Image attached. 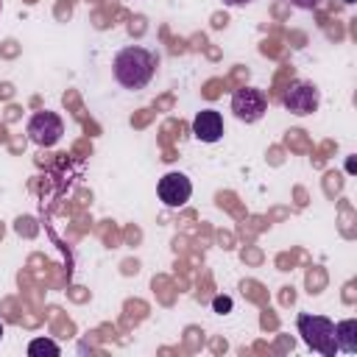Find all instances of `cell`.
Segmentation results:
<instances>
[{
  "instance_id": "cell-1",
  "label": "cell",
  "mask_w": 357,
  "mask_h": 357,
  "mask_svg": "<svg viewBox=\"0 0 357 357\" xmlns=\"http://www.w3.org/2000/svg\"><path fill=\"white\" fill-rule=\"evenodd\" d=\"M156 64L159 59L148 50V47H139V45H128L123 47L114 61H112V70H114V81L126 89H145L156 73Z\"/></svg>"
},
{
  "instance_id": "cell-2",
  "label": "cell",
  "mask_w": 357,
  "mask_h": 357,
  "mask_svg": "<svg viewBox=\"0 0 357 357\" xmlns=\"http://www.w3.org/2000/svg\"><path fill=\"white\" fill-rule=\"evenodd\" d=\"M298 335L304 337V343L324 354V357H335L337 351V343H335V324L324 315H312V312H301L298 315Z\"/></svg>"
},
{
  "instance_id": "cell-3",
  "label": "cell",
  "mask_w": 357,
  "mask_h": 357,
  "mask_svg": "<svg viewBox=\"0 0 357 357\" xmlns=\"http://www.w3.org/2000/svg\"><path fill=\"white\" fill-rule=\"evenodd\" d=\"M231 112L240 123H257L268 112V98L257 86H240L231 95Z\"/></svg>"
},
{
  "instance_id": "cell-4",
  "label": "cell",
  "mask_w": 357,
  "mask_h": 357,
  "mask_svg": "<svg viewBox=\"0 0 357 357\" xmlns=\"http://www.w3.org/2000/svg\"><path fill=\"white\" fill-rule=\"evenodd\" d=\"M64 134V123L56 112H36L28 120V139L39 148H53Z\"/></svg>"
},
{
  "instance_id": "cell-5",
  "label": "cell",
  "mask_w": 357,
  "mask_h": 357,
  "mask_svg": "<svg viewBox=\"0 0 357 357\" xmlns=\"http://www.w3.org/2000/svg\"><path fill=\"white\" fill-rule=\"evenodd\" d=\"M282 103H284L287 112L304 117V114H312V112L318 109L321 92H318V86L310 84V81H290V86H287L284 95H282Z\"/></svg>"
},
{
  "instance_id": "cell-6",
  "label": "cell",
  "mask_w": 357,
  "mask_h": 357,
  "mask_svg": "<svg viewBox=\"0 0 357 357\" xmlns=\"http://www.w3.org/2000/svg\"><path fill=\"white\" fill-rule=\"evenodd\" d=\"M159 198H162V204L165 206H173V209H178V206H184L187 201H190V195H192V181L184 176V173H165L162 178H159Z\"/></svg>"
},
{
  "instance_id": "cell-7",
  "label": "cell",
  "mask_w": 357,
  "mask_h": 357,
  "mask_svg": "<svg viewBox=\"0 0 357 357\" xmlns=\"http://www.w3.org/2000/svg\"><path fill=\"white\" fill-rule=\"evenodd\" d=\"M192 134L201 142H218L223 137V117L215 109H201L192 117Z\"/></svg>"
},
{
  "instance_id": "cell-8",
  "label": "cell",
  "mask_w": 357,
  "mask_h": 357,
  "mask_svg": "<svg viewBox=\"0 0 357 357\" xmlns=\"http://www.w3.org/2000/svg\"><path fill=\"white\" fill-rule=\"evenodd\" d=\"M335 343L346 354H354L357 351V321L354 318H346V321H337L335 324Z\"/></svg>"
},
{
  "instance_id": "cell-9",
  "label": "cell",
  "mask_w": 357,
  "mask_h": 357,
  "mask_svg": "<svg viewBox=\"0 0 357 357\" xmlns=\"http://www.w3.org/2000/svg\"><path fill=\"white\" fill-rule=\"evenodd\" d=\"M28 354L31 357H59L61 349L53 340H47V337H36V340L28 343Z\"/></svg>"
},
{
  "instance_id": "cell-10",
  "label": "cell",
  "mask_w": 357,
  "mask_h": 357,
  "mask_svg": "<svg viewBox=\"0 0 357 357\" xmlns=\"http://www.w3.org/2000/svg\"><path fill=\"white\" fill-rule=\"evenodd\" d=\"M212 310H215V312H220V315H223V312H229V310H231V298H229V296H218V298L212 301Z\"/></svg>"
},
{
  "instance_id": "cell-11",
  "label": "cell",
  "mask_w": 357,
  "mask_h": 357,
  "mask_svg": "<svg viewBox=\"0 0 357 357\" xmlns=\"http://www.w3.org/2000/svg\"><path fill=\"white\" fill-rule=\"evenodd\" d=\"M296 8H304V11H312V8H318L324 0H290Z\"/></svg>"
},
{
  "instance_id": "cell-12",
  "label": "cell",
  "mask_w": 357,
  "mask_h": 357,
  "mask_svg": "<svg viewBox=\"0 0 357 357\" xmlns=\"http://www.w3.org/2000/svg\"><path fill=\"white\" fill-rule=\"evenodd\" d=\"M223 6H231V8H237V6H245V3H251V0H220Z\"/></svg>"
},
{
  "instance_id": "cell-13",
  "label": "cell",
  "mask_w": 357,
  "mask_h": 357,
  "mask_svg": "<svg viewBox=\"0 0 357 357\" xmlns=\"http://www.w3.org/2000/svg\"><path fill=\"white\" fill-rule=\"evenodd\" d=\"M0 337H3V324H0Z\"/></svg>"
},
{
  "instance_id": "cell-14",
  "label": "cell",
  "mask_w": 357,
  "mask_h": 357,
  "mask_svg": "<svg viewBox=\"0 0 357 357\" xmlns=\"http://www.w3.org/2000/svg\"><path fill=\"white\" fill-rule=\"evenodd\" d=\"M0 11H3V0H0Z\"/></svg>"
}]
</instances>
